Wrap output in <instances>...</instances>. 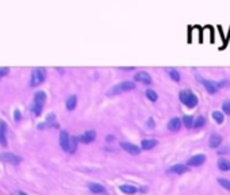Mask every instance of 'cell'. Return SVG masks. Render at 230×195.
I'll use <instances>...</instances> for the list:
<instances>
[{"label":"cell","instance_id":"obj_1","mask_svg":"<svg viewBox=\"0 0 230 195\" xmlns=\"http://www.w3.org/2000/svg\"><path fill=\"white\" fill-rule=\"evenodd\" d=\"M135 88V84L133 82H122L119 84L111 87V89L107 91V95L108 96H114V95H119L122 92H126V91H131V89Z\"/></svg>","mask_w":230,"mask_h":195},{"label":"cell","instance_id":"obj_2","mask_svg":"<svg viewBox=\"0 0 230 195\" xmlns=\"http://www.w3.org/2000/svg\"><path fill=\"white\" fill-rule=\"evenodd\" d=\"M179 98H180V102L183 103L184 106L190 107V108H192V107H195L198 104V98L190 89H183L180 92V95H179Z\"/></svg>","mask_w":230,"mask_h":195},{"label":"cell","instance_id":"obj_3","mask_svg":"<svg viewBox=\"0 0 230 195\" xmlns=\"http://www.w3.org/2000/svg\"><path fill=\"white\" fill-rule=\"evenodd\" d=\"M200 82L203 83V85H205V88L209 91L210 94H215L219 88H222L223 85H227L229 84V82H226V80H223V82H211V80H200Z\"/></svg>","mask_w":230,"mask_h":195},{"label":"cell","instance_id":"obj_4","mask_svg":"<svg viewBox=\"0 0 230 195\" xmlns=\"http://www.w3.org/2000/svg\"><path fill=\"white\" fill-rule=\"evenodd\" d=\"M46 100V94L43 91H39L35 94V98H34V104H33V111L35 113V115H39L41 111H42V106Z\"/></svg>","mask_w":230,"mask_h":195},{"label":"cell","instance_id":"obj_5","mask_svg":"<svg viewBox=\"0 0 230 195\" xmlns=\"http://www.w3.org/2000/svg\"><path fill=\"white\" fill-rule=\"evenodd\" d=\"M45 76H46V72L43 68H35L31 74V85L37 87V85L42 84L43 80H45Z\"/></svg>","mask_w":230,"mask_h":195},{"label":"cell","instance_id":"obj_6","mask_svg":"<svg viewBox=\"0 0 230 195\" xmlns=\"http://www.w3.org/2000/svg\"><path fill=\"white\" fill-rule=\"evenodd\" d=\"M120 148L123 150H126L127 153H130V155H134V156L141 153V149L138 148L137 145H134V144H131V142H120Z\"/></svg>","mask_w":230,"mask_h":195},{"label":"cell","instance_id":"obj_7","mask_svg":"<svg viewBox=\"0 0 230 195\" xmlns=\"http://www.w3.org/2000/svg\"><path fill=\"white\" fill-rule=\"evenodd\" d=\"M69 144H71V135L68 134L65 130H62L60 133V145L61 148L64 149L65 152L69 150Z\"/></svg>","mask_w":230,"mask_h":195},{"label":"cell","instance_id":"obj_8","mask_svg":"<svg viewBox=\"0 0 230 195\" xmlns=\"http://www.w3.org/2000/svg\"><path fill=\"white\" fill-rule=\"evenodd\" d=\"M206 161V156L205 155H196V156H192L191 159L187 161L188 167H198V165H202Z\"/></svg>","mask_w":230,"mask_h":195},{"label":"cell","instance_id":"obj_9","mask_svg":"<svg viewBox=\"0 0 230 195\" xmlns=\"http://www.w3.org/2000/svg\"><path fill=\"white\" fill-rule=\"evenodd\" d=\"M134 80L138 83H142V84H152V77L149 76V73H146V72H138L137 74L134 76Z\"/></svg>","mask_w":230,"mask_h":195},{"label":"cell","instance_id":"obj_10","mask_svg":"<svg viewBox=\"0 0 230 195\" xmlns=\"http://www.w3.org/2000/svg\"><path fill=\"white\" fill-rule=\"evenodd\" d=\"M1 159H3L6 163L14 164V165L21 163V157L16 156V155H12V153H3V155H1Z\"/></svg>","mask_w":230,"mask_h":195},{"label":"cell","instance_id":"obj_11","mask_svg":"<svg viewBox=\"0 0 230 195\" xmlns=\"http://www.w3.org/2000/svg\"><path fill=\"white\" fill-rule=\"evenodd\" d=\"M95 137H96L95 130H88V131H85L79 140H80L81 142H84V144H89V142L95 141Z\"/></svg>","mask_w":230,"mask_h":195},{"label":"cell","instance_id":"obj_12","mask_svg":"<svg viewBox=\"0 0 230 195\" xmlns=\"http://www.w3.org/2000/svg\"><path fill=\"white\" fill-rule=\"evenodd\" d=\"M169 172L171 174H187L188 172V167L187 165H184V164H176V165H173V167L169 168Z\"/></svg>","mask_w":230,"mask_h":195},{"label":"cell","instance_id":"obj_13","mask_svg":"<svg viewBox=\"0 0 230 195\" xmlns=\"http://www.w3.org/2000/svg\"><path fill=\"white\" fill-rule=\"evenodd\" d=\"M6 130H7V125L6 122L0 121V145L1 146H6L7 145V140H6Z\"/></svg>","mask_w":230,"mask_h":195},{"label":"cell","instance_id":"obj_14","mask_svg":"<svg viewBox=\"0 0 230 195\" xmlns=\"http://www.w3.org/2000/svg\"><path fill=\"white\" fill-rule=\"evenodd\" d=\"M180 128H181V121L179 118H172L168 122V129L171 131H177V130H180Z\"/></svg>","mask_w":230,"mask_h":195},{"label":"cell","instance_id":"obj_15","mask_svg":"<svg viewBox=\"0 0 230 195\" xmlns=\"http://www.w3.org/2000/svg\"><path fill=\"white\" fill-rule=\"evenodd\" d=\"M222 144V137L218 134H212L209 140V145L210 148H218V146Z\"/></svg>","mask_w":230,"mask_h":195},{"label":"cell","instance_id":"obj_16","mask_svg":"<svg viewBox=\"0 0 230 195\" xmlns=\"http://www.w3.org/2000/svg\"><path fill=\"white\" fill-rule=\"evenodd\" d=\"M88 187L93 194H104L106 192V188L103 187L102 184H99V183H89Z\"/></svg>","mask_w":230,"mask_h":195},{"label":"cell","instance_id":"obj_17","mask_svg":"<svg viewBox=\"0 0 230 195\" xmlns=\"http://www.w3.org/2000/svg\"><path fill=\"white\" fill-rule=\"evenodd\" d=\"M156 145H157L156 140H142V141H141V146H142V149H145V150L153 149Z\"/></svg>","mask_w":230,"mask_h":195},{"label":"cell","instance_id":"obj_18","mask_svg":"<svg viewBox=\"0 0 230 195\" xmlns=\"http://www.w3.org/2000/svg\"><path fill=\"white\" fill-rule=\"evenodd\" d=\"M120 191L125 192V194L131 195V194H135V192H137V188L133 184H123V186H120Z\"/></svg>","mask_w":230,"mask_h":195},{"label":"cell","instance_id":"obj_19","mask_svg":"<svg viewBox=\"0 0 230 195\" xmlns=\"http://www.w3.org/2000/svg\"><path fill=\"white\" fill-rule=\"evenodd\" d=\"M76 104H77V96L71 95L67 99V108L68 110H73L74 107H76Z\"/></svg>","mask_w":230,"mask_h":195},{"label":"cell","instance_id":"obj_20","mask_svg":"<svg viewBox=\"0 0 230 195\" xmlns=\"http://www.w3.org/2000/svg\"><path fill=\"white\" fill-rule=\"evenodd\" d=\"M218 168L221 171H229L230 169V161L226 159H219L218 160Z\"/></svg>","mask_w":230,"mask_h":195},{"label":"cell","instance_id":"obj_21","mask_svg":"<svg viewBox=\"0 0 230 195\" xmlns=\"http://www.w3.org/2000/svg\"><path fill=\"white\" fill-rule=\"evenodd\" d=\"M53 126V128H57L58 125H57V122H56V117H54V114H50V115H47V121H46V123H43V125H41L39 128H43V126Z\"/></svg>","mask_w":230,"mask_h":195},{"label":"cell","instance_id":"obj_22","mask_svg":"<svg viewBox=\"0 0 230 195\" xmlns=\"http://www.w3.org/2000/svg\"><path fill=\"white\" fill-rule=\"evenodd\" d=\"M194 118L191 117V115H184V118H183V123H184V126L185 128H192L194 126Z\"/></svg>","mask_w":230,"mask_h":195},{"label":"cell","instance_id":"obj_23","mask_svg":"<svg viewBox=\"0 0 230 195\" xmlns=\"http://www.w3.org/2000/svg\"><path fill=\"white\" fill-rule=\"evenodd\" d=\"M77 149V138L76 137H71V144H69V153H74Z\"/></svg>","mask_w":230,"mask_h":195},{"label":"cell","instance_id":"obj_24","mask_svg":"<svg viewBox=\"0 0 230 195\" xmlns=\"http://www.w3.org/2000/svg\"><path fill=\"white\" fill-rule=\"evenodd\" d=\"M212 118H214V121H215L217 123H222L223 122V114L221 113V111H214V113H212Z\"/></svg>","mask_w":230,"mask_h":195},{"label":"cell","instance_id":"obj_25","mask_svg":"<svg viewBox=\"0 0 230 195\" xmlns=\"http://www.w3.org/2000/svg\"><path fill=\"white\" fill-rule=\"evenodd\" d=\"M205 123H206L205 117H198L196 119H195V122H194V128H195V129L202 128V126H205Z\"/></svg>","mask_w":230,"mask_h":195},{"label":"cell","instance_id":"obj_26","mask_svg":"<svg viewBox=\"0 0 230 195\" xmlns=\"http://www.w3.org/2000/svg\"><path fill=\"white\" fill-rule=\"evenodd\" d=\"M169 76L175 82H179V80H180V73H179L176 69H169Z\"/></svg>","mask_w":230,"mask_h":195},{"label":"cell","instance_id":"obj_27","mask_svg":"<svg viewBox=\"0 0 230 195\" xmlns=\"http://www.w3.org/2000/svg\"><path fill=\"white\" fill-rule=\"evenodd\" d=\"M218 183H219L223 188H226V190H229V191H230V180L223 179V177H219V179H218Z\"/></svg>","mask_w":230,"mask_h":195},{"label":"cell","instance_id":"obj_28","mask_svg":"<svg viewBox=\"0 0 230 195\" xmlns=\"http://www.w3.org/2000/svg\"><path fill=\"white\" fill-rule=\"evenodd\" d=\"M146 96H148L149 100H152V102H156L157 100V94L153 91V89H148L146 91Z\"/></svg>","mask_w":230,"mask_h":195},{"label":"cell","instance_id":"obj_29","mask_svg":"<svg viewBox=\"0 0 230 195\" xmlns=\"http://www.w3.org/2000/svg\"><path fill=\"white\" fill-rule=\"evenodd\" d=\"M222 111H223L225 114H227V115L230 114V100H225V102H223V104H222Z\"/></svg>","mask_w":230,"mask_h":195},{"label":"cell","instance_id":"obj_30","mask_svg":"<svg viewBox=\"0 0 230 195\" xmlns=\"http://www.w3.org/2000/svg\"><path fill=\"white\" fill-rule=\"evenodd\" d=\"M7 73H8V68H0V77L6 76Z\"/></svg>","mask_w":230,"mask_h":195},{"label":"cell","instance_id":"obj_31","mask_svg":"<svg viewBox=\"0 0 230 195\" xmlns=\"http://www.w3.org/2000/svg\"><path fill=\"white\" fill-rule=\"evenodd\" d=\"M227 150H229V148H222V149H219L217 153H219V155H223V153H227Z\"/></svg>","mask_w":230,"mask_h":195},{"label":"cell","instance_id":"obj_32","mask_svg":"<svg viewBox=\"0 0 230 195\" xmlns=\"http://www.w3.org/2000/svg\"><path fill=\"white\" fill-rule=\"evenodd\" d=\"M120 71H134V67H129V68H119Z\"/></svg>","mask_w":230,"mask_h":195},{"label":"cell","instance_id":"obj_33","mask_svg":"<svg viewBox=\"0 0 230 195\" xmlns=\"http://www.w3.org/2000/svg\"><path fill=\"white\" fill-rule=\"evenodd\" d=\"M19 118H21V114H19V111H15V119H16V121H19Z\"/></svg>","mask_w":230,"mask_h":195},{"label":"cell","instance_id":"obj_34","mask_svg":"<svg viewBox=\"0 0 230 195\" xmlns=\"http://www.w3.org/2000/svg\"><path fill=\"white\" fill-rule=\"evenodd\" d=\"M149 126L152 128V126H154V121H153L152 118H149Z\"/></svg>","mask_w":230,"mask_h":195},{"label":"cell","instance_id":"obj_35","mask_svg":"<svg viewBox=\"0 0 230 195\" xmlns=\"http://www.w3.org/2000/svg\"><path fill=\"white\" fill-rule=\"evenodd\" d=\"M113 140H114V137H113V135H111V137H110V135H107V141H108V142H111V141H113Z\"/></svg>","mask_w":230,"mask_h":195},{"label":"cell","instance_id":"obj_36","mask_svg":"<svg viewBox=\"0 0 230 195\" xmlns=\"http://www.w3.org/2000/svg\"><path fill=\"white\" fill-rule=\"evenodd\" d=\"M19 195H27V194H25V192H22V191H21V192H19Z\"/></svg>","mask_w":230,"mask_h":195}]
</instances>
